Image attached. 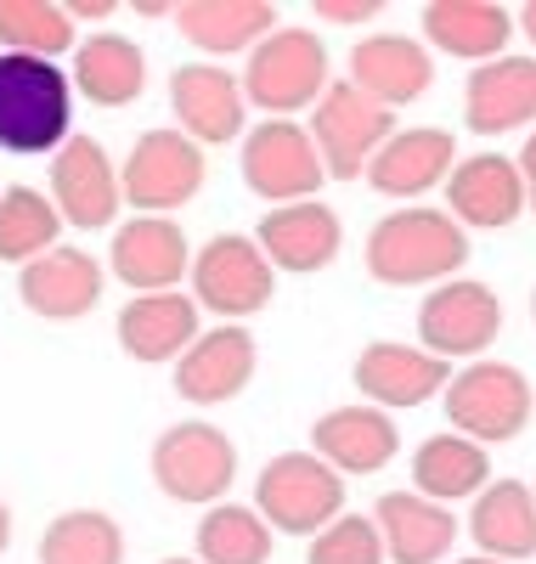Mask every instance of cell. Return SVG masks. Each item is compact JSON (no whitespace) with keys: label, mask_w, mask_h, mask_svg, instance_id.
I'll list each match as a JSON object with an SVG mask.
<instances>
[{"label":"cell","mask_w":536,"mask_h":564,"mask_svg":"<svg viewBox=\"0 0 536 564\" xmlns=\"http://www.w3.org/2000/svg\"><path fill=\"white\" fill-rule=\"evenodd\" d=\"M271 294H277V265L243 231H221L192 254V300H199V311H215L221 322H243L266 311Z\"/></svg>","instance_id":"8"},{"label":"cell","mask_w":536,"mask_h":564,"mask_svg":"<svg viewBox=\"0 0 536 564\" xmlns=\"http://www.w3.org/2000/svg\"><path fill=\"white\" fill-rule=\"evenodd\" d=\"M79 45V29L63 0H0V52L57 63Z\"/></svg>","instance_id":"32"},{"label":"cell","mask_w":536,"mask_h":564,"mask_svg":"<svg viewBox=\"0 0 536 564\" xmlns=\"http://www.w3.org/2000/svg\"><path fill=\"white\" fill-rule=\"evenodd\" d=\"M497 334H503V300L474 276L441 282V289H429L424 305H418V345L441 361H452V356L480 361L497 345Z\"/></svg>","instance_id":"11"},{"label":"cell","mask_w":536,"mask_h":564,"mask_svg":"<svg viewBox=\"0 0 536 564\" xmlns=\"http://www.w3.org/2000/svg\"><path fill=\"white\" fill-rule=\"evenodd\" d=\"M384 12V0H317V18L322 23H373Z\"/></svg>","instance_id":"36"},{"label":"cell","mask_w":536,"mask_h":564,"mask_svg":"<svg viewBox=\"0 0 536 564\" xmlns=\"http://www.w3.org/2000/svg\"><path fill=\"white\" fill-rule=\"evenodd\" d=\"M255 508L271 531L317 536L345 513V475H333L317 452H282L260 468Z\"/></svg>","instance_id":"6"},{"label":"cell","mask_w":536,"mask_h":564,"mask_svg":"<svg viewBox=\"0 0 536 564\" xmlns=\"http://www.w3.org/2000/svg\"><path fill=\"white\" fill-rule=\"evenodd\" d=\"M429 79H435V52L412 34H367L351 45V85L389 113L418 102Z\"/></svg>","instance_id":"19"},{"label":"cell","mask_w":536,"mask_h":564,"mask_svg":"<svg viewBox=\"0 0 536 564\" xmlns=\"http://www.w3.org/2000/svg\"><path fill=\"white\" fill-rule=\"evenodd\" d=\"M492 486V452L474 446L469 435L447 430V435H429L418 452H412V491L429 497V502H463V497H480Z\"/></svg>","instance_id":"30"},{"label":"cell","mask_w":536,"mask_h":564,"mask_svg":"<svg viewBox=\"0 0 536 564\" xmlns=\"http://www.w3.org/2000/svg\"><path fill=\"white\" fill-rule=\"evenodd\" d=\"M57 238H63V215L52 193H34V186H7L0 193V260L23 271L29 260L52 254Z\"/></svg>","instance_id":"34"},{"label":"cell","mask_w":536,"mask_h":564,"mask_svg":"<svg viewBox=\"0 0 536 564\" xmlns=\"http://www.w3.org/2000/svg\"><path fill=\"white\" fill-rule=\"evenodd\" d=\"M362 260L384 289H441L469 265V231L447 209H396L373 220Z\"/></svg>","instance_id":"1"},{"label":"cell","mask_w":536,"mask_h":564,"mask_svg":"<svg viewBox=\"0 0 536 564\" xmlns=\"http://www.w3.org/2000/svg\"><path fill=\"white\" fill-rule=\"evenodd\" d=\"M119 334V350L141 367H164V361H181L192 350V339L204 334L199 327V300L170 289V294H130V305L119 311L114 322Z\"/></svg>","instance_id":"21"},{"label":"cell","mask_w":536,"mask_h":564,"mask_svg":"<svg viewBox=\"0 0 536 564\" xmlns=\"http://www.w3.org/2000/svg\"><path fill=\"white\" fill-rule=\"evenodd\" d=\"M458 564H503V558H485V553H469V558H458Z\"/></svg>","instance_id":"41"},{"label":"cell","mask_w":536,"mask_h":564,"mask_svg":"<svg viewBox=\"0 0 536 564\" xmlns=\"http://www.w3.org/2000/svg\"><path fill=\"white\" fill-rule=\"evenodd\" d=\"M311 452L333 468V475H378V468L396 463V452H401L396 412L367 406V401L333 406L311 423Z\"/></svg>","instance_id":"17"},{"label":"cell","mask_w":536,"mask_h":564,"mask_svg":"<svg viewBox=\"0 0 536 564\" xmlns=\"http://www.w3.org/2000/svg\"><path fill=\"white\" fill-rule=\"evenodd\" d=\"M237 79H243L249 108H260L271 119H294L300 108H317L333 85L328 79V45L311 29H277L249 52Z\"/></svg>","instance_id":"3"},{"label":"cell","mask_w":536,"mask_h":564,"mask_svg":"<svg viewBox=\"0 0 536 564\" xmlns=\"http://www.w3.org/2000/svg\"><path fill=\"white\" fill-rule=\"evenodd\" d=\"M7 547H12V508L0 502V553H7Z\"/></svg>","instance_id":"40"},{"label":"cell","mask_w":536,"mask_h":564,"mask_svg":"<svg viewBox=\"0 0 536 564\" xmlns=\"http://www.w3.org/2000/svg\"><path fill=\"white\" fill-rule=\"evenodd\" d=\"M260 367V345L243 322H221L210 334L192 339V350L175 361V395L192 401V406H221V401H237L249 390Z\"/></svg>","instance_id":"15"},{"label":"cell","mask_w":536,"mask_h":564,"mask_svg":"<svg viewBox=\"0 0 536 564\" xmlns=\"http://www.w3.org/2000/svg\"><path fill=\"white\" fill-rule=\"evenodd\" d=\"M514 29H519V34H525V40L536 45V0H525V7L514 12Z\"/></svg>","instance_id":"39"},{"label":"cell","mask_w":536,"mask_h":564,"mask_svg":"<svg viewBox=\"0 0 536 564\" xmlns=\"http://www.w3.org/2000/svg\"><path fill=\"white\" fill-rule=\"evenodd\" d=\"M108 289V271L96 254L57 243L52 254H40L18 271V300L40 316V322H79L90 316V305L103 300Z\"/></svg>","instance_id":"18"},{"label":"cell","mask_w":536,"mask_h":564,"mask_svg":"<svg viewBox=\"0 0 536 564\" xmlns=\"http://www.w3.org/2000/svg\"><path fill=\"white\" fill-rule=\"evenodd\" d=\"M373 525H378L384 553L396 564H441L463 531L447 502H429L418 491H384L373 508Z\"/></svg>","instance_id":"26"},{"label":"cell","mask_w":536,"mask_h":564,"mask_svg":"<svg viewBox=\"0 0 536 564\" xmlns=\"http://www.w3.org/2000/svg\"><path fill=\"white\" fill-rule=\"evenodd\" d=\"M519 175H525V209H536V130L525 135V148H519Z\"/></svg>","instance_id":"37"},{"label":"cell","mask_w":536,"mask_h":564,"mask_svg":"<svg viewBox=\"0 0 536 564\" xmlns=\"http://www.w3.org/2000/svg\"><path fill=\"white\" fill-rule=\"evenodd\" d=\"M447 204H452V220L469 231H503L525 215V175L514 159L503 153H474L463 159L452 175H447Z\"/></svg>","instance_id":"24"},{"label":"cell","mask_w":536,"mask_h":564,"mask_svg":"<svg viewBox=\"0 0 536 564\" xmlns=\"http://www.w3.org/2000/svg\"><path fill=\"white\" fill-rule=\"evenodd\" d=\"M192 542H199L204 564H266L277 531L260 520V508H249V502H215V508H204Z\"/></svg>","instance_id":"33"},{"label":"cell","mask_w":536,"mask_h":564,"mask_svg":"<svg viewBox=\"0 0 536 564\" xmlns=\"http://www.w3.org/2000/svg\"><path fill=\"white\" fill-rule=\"evenodd\" d=\"M530 491H536V486H530Z\"/></svg>","instance_id":"44"},{"label":"cell","mask_w":536,"mask_h":564,"mask_svg":"<svg viewBox=\"0 0 536 564\" xmlns=\"http://www.w3.org/2000/svg\"><path fill=\"white\" fill-rule=\"evenodd\" d=\"M328 181V164L317 153V141L294 119H266L243 135V186L271 209L317 198V186Z\"/></svg>","instance_id":"9"},{"label":"cell","mask_w":536,"mask_h":564,"mask_svg":"<svg viewBox=\"0 0 536 564\" xmlns=\"http://www.w3.org/2000/svg\"><path fill=\"white\" fill-rule=\"evenodd\" d=\"M463 124L474 135H508L536 130V57H497L480 63L463 85Z\"/></svg>","instance_id":"23"},{"label":"cell","mask_w":536,"mask_h":564,"mask_svg":"<svg viewBox=\"0 0 536 564\" xmlns=\"http://www.w3.org/2000/svg\"><path fill=\"white\" fill-rule=\"evenodd\" d=\"M384 536L367 513H339L328 531L311 536V553L305 564H384Z\"/></svg>","instance_id":"35"},{"label":"cell","mask_w":536,"mask_h":564,"mask_svg":"<svg viewBox=\"0 0 536 564\" xmlns=\"http://www.w3.org/2000/svg\"><path fill=\"white\" fill-rule=\"evenodd\" d=\"M74 97L90 108H130L148 90V52L130 34H85L74 45Z\"/></svg>","instance_id":"27"},{"label":"cell","mask_w":536,"mask_h":564,"mask_svg":"<svg viewBox=\"0 0 536 564\" xmlns=\"http://www.w3.org/2000/svg\"><path fill=\"white\" fill-rule=\"evenodd\" d=\"M52 204H57L63 226H79V231L114 226L125 186H119V164L108 159V148L96 135L63 141V153L52 159Z\"/></svg>","instance_id":"13"},{"label":"cell","mask_w":536,"mask_h":564,"mask_svg":"<svg viewBox=\"0 0 536 564\" xmlns=\"http://www.w3.org/2000/svg\"><path fill=\"white\" fill-rule=\"evenodd\" d=\"M255 243L266 249V260H271L277 271L311 276V271H328V265L339 260V249H345V226H339V215H333L322 198H305V204L266 209Z\"/></svg>","instance_id":"20"},{"label":"cell","mask_w":536,"mask_h":564,"mask_svg":"<svg viewBox=\"0 0 536 564\" xmlns=\"http://www.w3.org/2000/svg\"><path fill=\"white\" fill-rule=\"evenodd\" d=\"M447 401V423L458 435H469L474 446H503V441H519L525 423L536 412V395H530V379L514 367V361H469L463 372H452V384L441 390Z\"/></svg>","instance_id":"4"},{"label":"cell","mask_w":536,"mask_h":564,"mask_svg":"<svg viewBox=\"0 0 536 564\" xmlns=\"http://www.w3.org/2000/svg\"><path fill=\"white\" fill-rule=\"evenodd\" d=\"M153 480L170 502L215 508V502H226V491L237 480V446L210 417L170 423V430L153 441Z\"/></svg>","instance_id":"5"},{"label":"cell","mask_w":536,"mask_h":564,"mask_svg":"<svg viewBox=\"0 0 536 564\" xmlns=\"http://www.w3.org/2000/svg\"><path fill=\"white\" fill-rule=\"evenodd\" d=\"M108 271L130 294H170L181 289V276H192V243L170 215H130L114 226Z\"/></svg>","instance_id":"14"},{"label":"cell","mask_w":536,"mask_h":564,"mask_svg":"<svg viewBox=\"0 0 536 564\" xmlns=\"http://www.w3.org/2000/svg\"><path fill=\"white\" fill-rule=\"evenodd\" d=\"M418 23L429 52H447L474 68L508 57V40H514V12L497 7V0H429Z\"/></svg>","instance_id":"22"},{"label":"cell","mask_w":536,"mask_h":564,"mask_svg":"<svg viewBox=\"0 0 536 564\" xmlns=\"http://www.w3.org/2000/svg\"><path fill=\"white\" fill-rule=\"evenodd\" d=\"M452 170H458V141L447 130H435V124H418V130H396L373 153L367 186L384 193V198H424Z\"/></svg>","instance_id":"25"},{"label":"cell","mask_w":536,"mask_h":564,"mask_svg":"<svg viewBox=\"0 0 536 564\" xmlns=\"http://www.w3.org/2000/svg\"><path fill=\"white\" fill-rule=\"evenodd\" d=\"M530 322H536V289H530Z\"/></svg>","instance_id":"43"},{"label":"cell","mask_w":536,"mask_h":564,"mask_svg":"<svg viewBox=\"0 0 536 564\" xmlns=\"http://www.w3.org/2000/svg\"><path fill=\"white\" fill-rule=\"evenodd\" d=\"M119 186L136 215H170L204 193V148L175 124L141 130L130 159L119 164Z\"/></svg>","instance_id":"7"},{"label":"cell","mask_w":536,"mask_h":564,"mask_svg":"<svg viewBox=\"0 0 536 564\" xmlns=\"http://www.w3.org/2000/svg\"><path fill=\"white\" fill-rule=\"evenodd\" d=\"M351 379L356 390L367 395V406H384V412H412L424 401H435L447 384H452V372L441 356H429L424 345H396V339H373L356 367H351Z\"/></svg>","instance_id":"16"},{"label":"cell","mask_w":536,"mask_h":564,"mask_svg":"<svg viewBox=\"0 0 536 564\" xmlns=\"http://www.w3.org/2000/svg\"><path fill=\"white\" fill-rule=\"evenodd\" d=\"M175 23L204 52V63H221L237 52H255L266 34H277V7L271 0H181Z\"/></svg>","instance_id":"28"},{"label":"cell","mask_w":536,"mask_h":564,"mask_svg":"<svg viewBox=\"0 0 536 564\" xmlns=\"http://www.w3.org/2000/svg\"><path fill=\"white\" fill-rule=\"evenodd\" d=\"M170 108H175V130L192 135L199 148H226V141L249 135V97L243 79L226 74L221 63H181L170 74Z\"/></svg>","instance_id":"12"},{"label":"cell","mask_w":536,"mask_h":564,"mask_svg":"<svg viewBox=\"0 0 536 564\" xmlns=\"http://www.w3.org/2000/svg\"><path fill=\"white\" fill-rule=\"evenodd\" d=\"M389 135H396V113L378 108L373 97H362L351 79H333L328 97L311 108V141H317V153L328 164V181L367 175L373 153Z\"/></svg>","instance_id":"10"},{"label":"cell","mask_w":536,"mask_h":564,"mask_svg":"<svg viewBox=\"0 0 536 564\" xmlns=\"http://www.w3.org/2000/svg\"><path fill=\"white\" fill-rule=\"evenodd\" d=\"M119 12V0H68V18L74 23H103Z\"/></svg>","instance_id":"38"},{"label":"cell","mask_w":536,"mask_h":564,"mask_svg":"<svg viewBox=\"0 0 536 564\" xmlns=\"http://www.w3.org/2000/svg\"><path fill=\"white\" fill-rule=\"evenodd\" d=\"M159 564H204V558H159Z\"/></svg>","instance_id":"42"},{"label":"cell","mask_w":536,"mask_h":564,"mask_svg":"<svg viewBox=\"0 0 536 564\" xmlns=\"http://www.w3.org/2000/svg\"><path fill=\"white\" fill-rule=\"evenodd\" d=\"M469 536L485 558L519 564L536 553V491L525 480H497L485 486L469 508Z\"/></svg>","instance_id":"29"},{"label":"cell","mask_w":536,"mask_h":564,"mask_svg":"<svg viewBox=\"0 0 536 564\" xmlns=\"http://www.w3.org/2000/svg\"><path fill=\"white\" fill-rule=\"evenodd\" d=\"M68 135H74V79L45 57L0 52V153L57 159Z\"/></svg>","instance_id":"2"},{"label":"cell","mask_w":536,"mask_h":564,"mask_svg":"<svg viewBox=\"0 0 536 564\" xmlns=\"http://www.w3.org/2000/svg\"><path fill=\"white\" fill-rule=\"evenodd\" d=\"M40 564H125V531L103 508H68L40 531Z\"/></svg>","instance_id":"31"}]
</instances>
